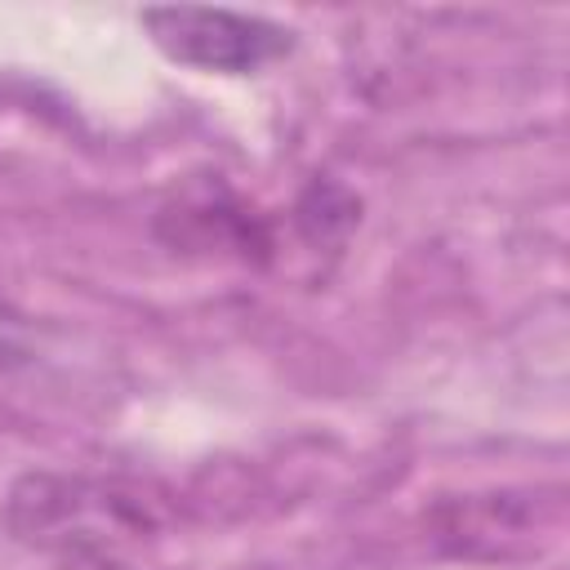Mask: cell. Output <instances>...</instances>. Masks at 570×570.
<instances>
[{
	"label": "cell",
	"instance_id": "1",
	"mask_svg": "<svg viewBox=\"0 0 570 570\" xmlns=\"http://www.w3.org/2000/svg\"><path fill=\"white\" fill-rule=\"evenodd\" d=\"M138 22L165 58L218 76H249L294 49V31H285L281 22L232 9H142Z\"/></svg>",
	"mask_w": 570,
	"mask_h": 570
},
{
	"label": "cell",
	"instance_id": "2",
	"mask_svg": "<svg viewBox=\"0 0 570 570\" xmlns=\"http://www.w3.org/2000/svg\"><path fill=\"white\" fill-rule=\"evenodd\" d=\"M13 517L27 539L67 548V552H107L120 539L142 534V508H134L111 485L67 481V476H31L13 494Z\"/></svg>",
	"mask_w": 570,
	"mask_h": 570
},
{
	"label": "cell",
	"instance_id": "3",
	"mask_svg": "<svg viewBox=\"0 0 570 570\" xmlns=\"http://www.w3.org/2000/svg\"><path fill=\"white\" fill-rule=\"evenodd\" d=\"M165 218L183 223L187 232L174 236V245H200V249H236V254H249V249H263V236H254V223L249 214L240 209V200L232 191H223L218 183L214 187H200V191H187L183 200H174L165 209Z\"/></svg>",
	"mask_w": 570,
	"mask_h": 570
}]
</instances>
